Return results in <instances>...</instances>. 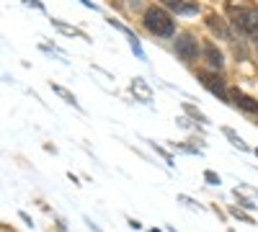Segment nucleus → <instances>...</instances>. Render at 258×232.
Segmentation results:
<instances>
[{
  "mask_svg": "<svg viewBox=\"0 0 258 232\" xmlns=\"http://www.w3.org/2000/svg\"><path fill=\"white\" fill-rule=\"evenodd\" d=\"M225 13L235 29L258 44V6L253 0H225Z\"/></svg>",
  "mask_w": 258,
  "mask_h": 232,
  "instance_id": "1",
  "label": "nucleus"
},
{
  "mask_svg": "<svg viewBox=\"0 0 258 232\" xmlns=\"http://www.w3.org/2000/svg\"><path fill=\"white\" fill-rule=\"evenodd\" d=\"M142 21H145V29L150 34L163 36V39L173 36V31H176V24H173V18H170V13L163 11V8H158V6H150L145 11V18Z\"/></svg>",
  "mask_w": 258,
  "mask_h": 232,
  "instance_id": "2",
  "label": "nucleus"
},
{
  "mask_svg": "<svg viewBox=\"0 0 258 232\" xmlns=\"http://www.w3.org/2000/svg\"><path fill=\"white\" fill-rule=\"evenodd\" d=\"M199 80H202V86L212 93V96H217V101H225L230 103V93L225 88V80L217 75V72H209V70H202L199 72Z\"/></svg>",
  "mask_w": 258,
  "mask_h": 232,
  "instance_id": "3",
  "label": "nucleus"
},
{
  "mask_svg": "<svg viewBox=\"0 0 258 232\" xmlns=\"http://www.w3.org/2000/svg\"><path fill=\"white\" fill-rule=\"evenodd\" d=\"M176 54L183 59V62H194L199 54V41L194 34H181L176 39Z\"/></svg>",
  "mask_w": 258,
  "mask_h": 232,
  "instance_id": "4",
  "label": "nucleus"
},
{
  "mask_svg": "<svg viewBox=\"0 0 258 232\" xmlns=\"http://www.w3.org/2000/svg\"><path fill=\"white\" fill-rule=\"evenodd\" d=\"M230 103H232V106H238V109H243L245 114L258 116V101H255L253 96L238 91V88H232V91H230Z\"/></svg>",
  "mask_w": 258,
  "mask_h": 232,
  "instance_id": "5",
  "label": "nucleus"
},
{
  "mask_svg": "<svg viewBox=\"0 0 258 232\" xmlns=\"http://www.w3.org/2000/svg\"><path fill=\"white\" fill-rule=\"evenodd\" d=\"M129 88H132L135 98H137V101H142V103H150V101L155 98L153 88H150V83H147L145 78H135L132 83H129Z\"/></svg>",
  "mask_w": 258,
  "mask_h": 232,
  "instance_id": "6",
  "label": "nucleus"
},
{
  "mask_svg": "<svg viewBox=\"0 0 258 232\" xmlns=\"http://www.w3.org/2000/svg\"><path fill=\"white\" fill-rule=\"evenodd\" d=\"M207 26H209V31L212 34H217L220 39H230V29L225 26V18H220V16H207Z\"/></svg>",
  "mask_w": 258,
  "mask_h": 232,
  "instance_id": "7",
  "label": "nucleus"
},
{
  "mask_svg": "<svg viewBox=\"0 0 258 232\" xmlns=\"http://www.w3.org/2000/svg\"><path fill=\"white\" fill-rule=\"evenodd\" d=\"M204 54H207V62L214 67V70H222V65H225V59H222V52L212 44V41H207L204 44Z\"/></svg>",
  "mask_w": 258,
  "mask_h": 232,
  "instance_id": "8",
  "label": "nucleus"
},
{
  "mask_svg": "<svg viewBox=\"0 0 258 232\" xmlns=\"http://www.w3.org/2000/svg\"><path fill=\"white\" fill-rule=\"evenodd\" d=\"M49 24H52L54 29H59L62 34H68V36H75V39H83V41H91L88 36H85V31H80V29H75V26H70V24H62L59 18H49Z\"/></svg>",
  "mask_w": 258,
  "mask_h": 232,
  "instance_id": "9",
  "label": "nucleus"
},
{
  "mask_svg": "<svg viewBox=\"0 0 258 232\" xmlns=\"http://www.w3.org/2000/svg\"><path fill=\"white\" fill-rule=\"evenodd\" d=\"M160 3H163L165 8H170L173 13H197V11H199L194 3H183V0H160Z\"/></svg>",
  "mask_w": 258,
  "mask_h": 232,
  "instance_id": "10",
  "label": "nucleus"
},
{
  "mask_svg": "<svg viewBox=\"0 0 258 232\" xmlns=\"http://www.w3.org/2000/svg\"><path fill=\"white\" fill-rule=\"evenodd\" d=\"M222 134L230 139V144L232 147H238V150H243V152H248V144L243 142V137L238 134V132H235V129H230V126H222Z\"/></svg>",
  "mask_w": 258,
  "mask_h": 232,
  "instance_id": "11",
  "label": "nucleus"
},
{
  "mask_svg": "<svg viewBox=\"0 0 258 232\" xmlns=\"http://www.w3.org/2000/svg\"><path fill=\"white\" fill-rule=\"evenodd\" d=\"M52 91H54V93H57L59 98H64V101H68V103H73L75 109L80 106V103H78V98H75V96H73V93H70L68 88H62V86H57V83H52Z\"/></svg>",
  "mask_w": 258,
  "mask_h": 232,
  "instance_id": "12",
  "label": "nucleus"
},
{
  "mask_svg": "<svg viewBox=\"0 0 258 232\" xmlns=\"http://www.w3.org/2000/svg\"><path fill=\"white\" fill-rule=\"evenodd\" d=\"M183 111H186L188 116H194V119H197L199 124H209V119H207V116H204V114H202L197 106H191V103H183Z\"/></svg>",
  "mask_w": 258,
  "mask_h": 232,
  "instance_id": "13",
  "label": "nucleus"
},
{
  "mask_svg": "<svg viewBox=\"0 0 258 232\" xmlns=\"http://www.w3.org/2000/svg\"><path fill=\"white\" fill-rule=\"evenodd\" d=\"M235 194H248V196L258 199V188H250V186H245V183H238V186H235Z\"/></svg>",
  "mask_w": 258,
  "mask_h": 232,
  "instance_id": "14",
  "label": "nucleus"
},
{
  "mask_svg": "<svg viewBox=\"0 0 258 232\" xmlns=\"http://www.w3.org/2000/svg\"><path fill=\"white\" fill-rule=\"evenodd\" d=\"M230 212H232V217H238V219H243L245 224H255V222H253V217H250V214H245L243 209H238V206H232Z\"/></svg>",
  "mask_w": 258,
  "mask_h": 232,
  "instance_id": "15",
  "label": "nucleus"
},
{
  "mask_svg": "<svg viewBox=\"0 0 258 232\" xmlns=\"http://www.w3.org/2000/svg\"><path fill=\"white\" fill-rule=\"evenodd\" d=\"M150 144H153V150H155V152H158V155H160V158H163V160L168 163V165H173V158H170V152H168V150H163V147H158L155 142H150Z\"/></svg>",
  "mask_w": 258,
  "mask_h": 232,
  "instance_id": "16",
  "label": "nucleus"
},
{
  "mask_svg": "<svg viewBox=\"0 0 258 232\" xmlns=\"http://www.w3.org/2000/svg\"><path fill=\"white\" fill-rule=\"evenodd\" d=\"M204 181H207L209 186H220V176L214 173V171H204Z\"/></svg>",
  "mask_w": 258,
  "mask_h": 232,
  "instance_id": "17",
  "label": "nucleus"
},
{
  "mask_svg": "<svg viewBox=\"0 0 258 232\" xmlns=\"http://www.w3.org/2000/svg\"><path fill=\"white\" fill-rule=\"evenodd\" d=\"M238 206H240V209H255V204H253V201H248V199H240V196H238Z\"/></svg>",
  "mask_w": 258,
  "mask_h": 232,
  "instance_id": "18",
  "label": "nucleus"
},
{
  "mask_svg": "<svg viewBox=\"0 0 258 232\" xmlns=\"http://www.w3.org/2000/svg\"><path fill=\"white\" fill-rule=\"evenodd\" d=\"M24 3H26V6H31V8H36V11H44V6H41L39 0H24Z\"/></svg>",
  "mask_w": 258,
  "mask_h": 232,
  "instance_id": "19",
  "label": "nucleus"
},
{
  "mask_svg": "<svg viewBox=\"0 0 258 232\" xmlns=\"http://www.w3.org/2000/svg\"><path fill=\"white\" fill-rule=\"evenodd\" d=\"M129 227H132V229H140V227H142V224H140V222H137V219H129Z\"/></svg>",
  "mask_w": 258,
  "mask_h": 232,
  "instance_id": "20",
  "label": "nucleus"
},
{
  "mask_svg": "<svg viewBox=\"0 0 258 232\" xmlns=\"http://www.w3.org/2000/svg\"><path fill=\"white\" fill-rule=\"evenodd\" d=\"M80 3H83V6H85V8H91V11H93V8H96V6H93V3H91V0H80Z\"/></svg>",
  "mask_w": 258,
  "mask_h": 232,
  "instance_id": "21",
  "label": "nucleus"
}]
</instances>
